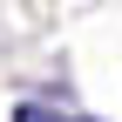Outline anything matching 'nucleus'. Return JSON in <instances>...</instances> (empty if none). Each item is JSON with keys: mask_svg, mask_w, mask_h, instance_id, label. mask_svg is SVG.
<instances>
[{"mask_svg": "<svg viewBox=\"0 0 122 122\" xmlns=\"http://www.w3.org/2000/svg\"><path fill=\"white\" fill-rule=\"evenodd\" d=\"M14 122H61L54 109H41V102H20V109H14Z\"/></svg>", "mask_w": 122, "mask_h": 122, "instance_id": "f257e3e1", "label": "nucleus"}]
</instances>
